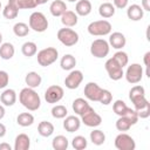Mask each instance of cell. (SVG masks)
I'll return each mask as SVG.
<instances>
[{"mask_svg":"<svg viewBox=\"0 0 150 150\" xmlns=\"http://www.w3.org/2000/svg\"><path fill=\"white\" fill-rule=\"evenodd\" d=\"M141 7L143 8V11L149 12V11H150V0H142Z\"/></svg>","mask_w":150,"mask_h":150,"instance_id":"7dc6e473","label":"cell"},{"mask_svg":"<svg viewBox=\"0 0 150 150\" xmlns=\"http://www.w3.org/2000/svg\"><path fill=\"white\" fill-rule=\"evenodd\" d=\"M129 98L137 111L138 118H148L150 116V103L145 97L144 87L139 84L134 86L129 91Z\"/></svg>","mask_w":150,"mask_h":150,"instance_id":"6da1fadb","label":"cell"},{"mask_svg":"<svg viewBox=\"0 0 150 150\" xmlns=\"http://www.w3.org/2000/svg\"><path fill=\"white\" fill-rule=\"evenodd\" d=\"M56 38L57 40L64 45L66 47H71V46H75L77 42H79V34L69 28V27H64V28H60L57 30V34H56Z\"/></svg>","mask_w":150,"mask_h":150,"instance_id":"277c9868","label":"cell"},{"mask_svg":"<svg viewBox=\"0 0 150 150\" xmlns=\"http://www.w3.org/2000/svg\"><path fill=\"white\" fill-rule=\"evenodd\" d=\"M30 146V138L26 134H19L14 141V150H28Z\"/></svg>","mask_w":150,"mask_h":150,"instance_id":"ffe728a7","label":"cell"},{"mask_svg":"<svg viewBox=\"0 0 150 150\" xmlns=\"http://www.w3.org/2000/svg\"><path fill=\"white\" fill-rule=\"evenodd\" d=\"M81 122L89 128H96L102 123V117L91 107H89L81 115Z\"/></svg>","mask_w":150,"mask_h":150,"instance_id":"9c48e42d","label":"cell"},{"mask_svg":"<svg viewBox=\"0 0 150 150\" xmlns=\"http://www.w3.org/2000/svg\"><path fill=\"white\" fill-rule=\"evenodd\" d=\"M29 29H30L29 26H28L27 23H25V22H16V23L13 26V32H14V34H15L16 36H19V38H23V36L28 35Z\"/></svg>","mask_w":150,"mask_h":150,"instance_id":"d6a6232c","label":"cell"},{"mask_svg":"<svg viewBox=\"0 0 150 150\" xmlns=\"http://www.w3.org/2000/svg\"><path fill=\"white\" fill-rule=\"evenodd\" d=\"M90 141L95 145H102L105 142V135L102 130L100 129H94L90 132Z\"/></svg>","mask_w":150,"mask_h":150,"instance_id":"1f68e13d","label":"cell"},{"mask_svg":"<svg viewBox=\"0 0 150 150\" xmlns=\"http://www.w3.org/2000/svg\"><path fill=\"white\" fill-rule=\"evenodd\" d=\"M110 46L104 39H96L90 45V53L94 57L103 59L109 54Z\"/></svg>","mask_w":150,"mask_h":150,"instance_id":"52a82bcc","label":"cell"},{"mask_svg":"<svg viewBox=\"0 0 150 150\" xmlns=\"http://www.w3.org/2000/svg\"><path fill=\"white\" fill-rule=\"evenodd\" d=\"M48 0H38V2H39V5H43V4H46Z\"/></svg>","mask_w":150,"mask_h":150,"instance_id":"816d5d0a","label":"cell"},{"mask_svg":"<svg viewBox=\"0 0 150 150\" xmlns=\"http://www.w3.org/2000/svg\"><path fill=\"white\" fill-rule=\"evenodd\" d=\"M88 33L93 36H104L111 33L112 26L108 20H96L88 25Z\"/></svg>","mask_w":150,"mask_h":150,"instance_id":"3957f363","label":"cell"},{"mask_svg":"<svg viewBox=\"0 0 150 150\" xmlns=\"http://www.w3.org/2000/svg\"><path fill=\"white\" fill-rule=\"evenodd\" d=\"M77 21H79V18H77V14L73 11H66L62 15H61V22L64 27H74L77 25Z\"/></svg>","mask_w":150,"mask_h":150,"instance_id":"ac0fdd59","label":"cell"},{"mask_svg":"<svg viewBox=\"0 0 150 150\" xmlns=\"http://www.w3.org/2000/svg\"><path fill=\"white\" fill-rule=\"evenodd\" d=\"M23 1V8H28V9H33L36 6H39L38 0H22Z\"/></svg>","mask_w":150,"mask_h":150,"instance_id":"7bdbcfd3","label":"cell"},{"mask_svg":"<svg viewBox=\"0 0 150 150\" xmlns=\"http://www.w3.org/2000/svg\"><path fill=\"white\" fill-rule=\"evenodd\" d=\"M112 59L123 68V67H125L127 64H128V62H129V57H128V54L125 53V52H123V50H118V52H116L114 55H112Z\"/></svg>","mask_w":150,"mask_h":150,"instance_id":"8d00e7d4","label":"cell"},{"mask_svg":"<svg viewBox=\"0 0 150 150\" xmlns=\"http://www.w3.org/2000/svg\"><path fill=\"white\" fill-rule=\"evenodd\" d=\"M104 68L109 75V77L112 80V81H118L121 80L123 76H124V71H123V68L112 59H108L105 61V64H104Z\"/></svg>","mask_w":150,"mask_h":150,"instance_id":"30bf717a","label":"cell"},{"mask_svg":"<svg viewBox=\"0 0 150 150\" xmlns=\"http://www.w3.org/2000/svg\"><path fill=\"white\" fill-rule=\"evenodd\" d=\"M64 95V91L62 89V87L60 86H56V84H53L50 87L47 88L46 93H45V100L47 101V103H57L62 100Z\"/></svg>","mask_w":150,"mask_h":150,"instance_id":"7c38bea8","label":"cell"},{"mask_svg":"<svg viewBox=\"0 0 150 150\" xmlns=\"http://www.w3.org/2000/svg\"><path fill=\"white\" fill-rule=\"evenodd\" d=\"M8 4L14 6L18 9H23V1L22 0H8Z\"/></svg>","mask_w":150,"mask_h":150,"instance_id":"bcb514c9","label":"cell"},{"mask_svg":"<svg viewBox=\"0 0 150 150\" xmlns=\"http://www.w3.org/2000/svg\"><path fill=\"white\" fill-rule=\"evenodd\" d=\"M108 43H109V46H111L115 49H122L127 43V39H125L124 34H122L121 32H114L110 34Z\"/></svg>","mask_w":150,"mask_h":150,"instance_id":"9a60e30c","label":"cell"},{"mask_svg":"<svg viewBox=\"0 0 150 150\" xmlns=\"http://www.w3.org/2000/svg\"><path fill=\"white\" fill-rule=\"evenodd\" d=\"M1 43H2V34L0 33V45H1Z\"/></svg>","mask_w":150,"mask_h":150,"instance_id":"f5cc1de1","label":"cell"},{"mask_svg":"<svg viewBox=\"0 0 150 150\" xmlns=\"http://www.w3.org/2000/svg\"><path fill=\"white\" fill-rule=\"evenodd\" d=\"M69 2H75V1H77V0H68Z\"/></svg>","mask_w":150,"mask_h":150,"instance_id":"db71d44e","label":"cell"},{"mask_svg":"<svg viewBox=\"0 0 150 150\" xmlns=\"http://www.w3.org/2000/svg\"><path fill=\"white\" fill-rule=\"evenodd\" d=\"M38 132L42 137H49L54 132V125L53 123L48 121H41L38 125Z\"/></svg>","mask_w":150,"mask_h":150,"instance_id":"484cf974","label":"cell"},{"mask_svg":"<svg viewBox=\"0 0 150 150\" xmlns=\"http://www.w3.org/2000/svg\"><path fill=\"white\" fill-rule=\"evenodd\" d=\"M25 82H26L27 87L35 89V88H38V87L41 84L42 77H41V75H39L36 71H29V73L26 74Z\"/></svg>","mask_w":150,"mask_h":150,"instance_id":"603a6c76","label":"cell"},{"mask_svg":"<svg viewBox=\"0 0 150 150\" xmlns=\"http://www.w3.org/2000/svg\"><path fill=\"white\" fill-rule=\"evenodd\" d=\"M0 150H12V146L8 143H0Z\"/></svg>","mask_w":150,"mask_h":150,"instance_id":"c3c4849f","label":"cell"},{"mask_svg":"<svg viewBox=\"0 0 150 150\" xmlns=\"http://www.w3.org/2000/svg\"><path fill=\"white\" fill-rule=\"evenodd\" d=\"M19 101L29 111H35L41 105V98L39 94L33 88H29V87L21 89L19 94Z\"/></svg>","mask_w":150,"mask_h":150,"instance_id":"7a4b0ae2","label":"cell"},{"mask_svg":"<svg viewBox=\"0 0 150 150\" xmlns=\"http://www.w3.org/2000/svg\"><path fill=\"white\" fill-rule=\"evenodd\" d=\"M0 101L6 107H12L16 102V93L14 89H5L0 95Z\"/></svg>","mask_w":150,"mask_h":150,"instance_id":"d6986e66","label":"cell"},{"mask_svg":"<svg viewBox=\"0 0 150 150\" xmlns=\"http://www.w3.org/2000/svg\"><path fill=\"white\" fill-rule=\"evenodd\" d=\"M115 125H116V129H117L118 131H122V132L128 131V130L131 128V123H130L129 120H128L127 117H124V116H120L118 120L116 121Z\"/></svg>","mask_w":150,"mask_h":150,"instance_id":"f35d334b","label":"cell"},{"mask_svg":"<svg viewBox=\"0 0 150 150\" xmlns=\"http://www.w3.org/2000/svg\"><path fill=\"white\" fill-rule=\"evenodd\" d=\"M36 57H38V63L40 66L47 67V66H50L52 63H54L57 60L59 52L54 47H47V48L41 49L38 53V56Z\"/></svg>","mask_w":150,"mask_h":150,"instance_id":"5b68a950","label":"cell"},{"mask_svg":"<svg viewBox=\"0 0 150 150\" xmlns=\"http://www.w3.org/2000/svg\"><path fill=\"white\" fill-rule=\"evenodd\" d=\"M16 123L21 127H29L34 123V116L30 112H21L16 117Z\"/></svg>","mask_w":150,"mask_h":150,"instance_id":"4dcf8cb0","label":"cell"},{"mask_svg":"<svg viewBox=\"0 0 150 150\" xmlns=\"http://www.w3.org/2000/svg\"><path fill=\"white\" fill-rule=\"evenodd\" d=\"M128 105L125 104V102L124 101H122V100H116L115 102H114V104H112V110H114V112L117 115V116H123L125 112H127V110H128Z\"/></svg>","mask_w":150,"mask_h":150,"instance_id":"e575fe53","label":"cell"},{"mask_svg":"<svg viewBox=\"0 0 150 150\" xmlns=\"http://www.w3.org/2000/svg\"><path fill=\"white\" fill-rule=\"evenodd\" d=\"M83 81V74L81 70L71 69L70 73L64 79V84L68 89H76Z\"/></svg>","mask_w":150,"mask_h":150,"instance_id":"4fadbf2b","label":"cell"},{"mask_svg":"<svg viewBox=\"0 0 150 150\" xmlns=\"http://www.w3.org/2000/svg\"><path fill=\"white\" fill-rule=\"evenodd\" d=\"M49 11L53 16H61L67 11V5L62 0H54L49 6Z\"/></svg>","mask_w":150,"mask_h":150,"instance_id":"7402d4cb","label":"cell"},{"mask_svg":"<svg viewBox=\"0 0 150 150\" xmlns=\"http://www.w3.org/2000/svg\"><path fill=\"white\" fill-rule=\"evenodd\" d=\"M127 15H128V18L131 21H139L143 18V15H144V11H143V8L139 5L132 4V5H130L128 7Z\"/></svg>","mask_w":150,"mask_h":150,"instance_id":"e0dca14e","label":"cell"},{"mask_svg":"<svg viewBox=\"0 0 150 150\" xmlns=\"http://www.w3.org/2000/svg\"><path fill=\"white\" fill-rule=\"evenodd\" d=\"M60 66L63 70H71L76 66V59L71 54H64L60 61Z\"/></svg>","mask_w":150,"mask_h":150,"instance_id":"83f0119b","label":"cell"},{"mask_svg":"<svg viewBox=\"0 0 150 150\" xmlns=\"http://www.w3.org/2000/svg\"><path fill=\"white\" fill-rule=\"evenodd\" d=\"M88 145V142L86 139V137L79 135V136H75L73 139H71V146L75 149V150H83L86 149Z\"/></svg>","mask_w":150,"mask_h":150,"instance_id":"d590c367","label":"cell"},{"mask_svg":"<svg viewBox=\"0 0 150 150\" xmlns=\"http://www.w3.org/2000/svg\"><path fill=\"white\" fill-rule=\"evenodd\" d=\"M124 76L129 83L136 84L141 82L143 77V67L139 63H131L130 66H128Z\"/></svg>","mask_w":150,"mask_h":150,"instance_id":"ba28073f","label":"cell"},{"mask_svg":"<svg viewBox=\"0 0 150 150\" xmlns=\"http://www.w3.org/2000/svg\"><path fill=\"white\" fill-rule=\"evenodd\" d=\"M83 93H84V96L88 100L94 101V102H98L100 96L102 94V88L95 82H88L84 87Z\"/></svg>","mask_w":150,"mask_h":150,"instance_id":"5bb4252c","label":"cell"},{"mask_svg":"<svg viewBox=\"0 0 150 150\" xmlns=\"http://www.w3.org/2000/svg\"><path fill=\"white\" fill-rule=\"evenodd\" d=\"M81 127V120L77 116L70 115V116H66L64 121H63V128L66 129V131L68 132H74L77 131Z\"/></svg>","mask_w":150,"mask_h":150,"instance_id":"2e32d148","label":"cell"},{"mask_svg":"<svg viewBox=\"0 0 150 150\" xmlns=\"http://www.w3.org/2000/svg\"><path fill=\"white\" fill-rule=\"evenodd\" d=\"M15 48L11 42H4L0 45V57L2 60H11L14 56Z\"/></svg>","mask_w":150,"mask_h":150,"instance_id":"cb8c5ba5","label":"cell"},{"mask_svg":"<svg viewBox=\"0 0 150 150\" xmlns=\"http://www.w3.org/2000/svg\"><path fill=\"white\" fill-rule=\"evenodd\" d=\"M149 59H150V52H146L144 54V57H143V62H144V66L146 67V76L150 77V73H149V66H150V62H149Z\"/></svg>","mask_w":150,"mask_h":150,"instance_id":"f6af8a7d","label":"cell"},{"mask_svg":"<svg viewBox=\"0 0 150 150\" xmlns=\"http://www.w3.org/2000/svg\"><path fill=\"white\" fill-rule=\"evenodd\" d=\"M112 2H114V6H115V8H120V9H123V8H125V7L128 6V2H129V0H112Z\"/></svg>","mask_w":150,"mask_h":150,"instance_id":"ee69618b","label":"cell"},{"mask_svg":"<svg viewBox=\"0 0 150 150\" xmlns=\"http://www.w3.org/2000/svg\"><path fill=\"white\" fill-rule=\"evenodd\" d=\"M9 82V75L5 70H0V89H4L7 87Z\"/></svg>","mask_w":150,"mask_h":150,"instance_id":"b9f144b4","label":"cell"},{"mask_svg":"<svg viewBox=\"0 0 150 150\" xmlns=\"http://www.w3.org/2000/svg\"><path fill=\"white\" fill-rule=\"evenodd\" d=\"M91 12V2L89 0H79L75 6V13L80 16H87Z\"/></svg>","mask_w":150,"mask_h":150,"instance_id":"44dd1931","label":"cell"},{"mask_svg":"<svg viewBox=\"0 0 150 150\" xmlns=\"http://www.w3.org/2000/svg\"><path fill=\"white\" fill-rule=\"evenodd\" d=\"M5 135H6V127L2 123H0V138L4 137Z\"/></svg>","mask_w":150,"mask_h":150,"instance_id":"681fc988","label":"cell"},{"mask_svg":"<svg viewBox=\"0 0 150 150\" xmlns=\"http://www.w3.org/2000/svg\"><path fill=\"white\" fill-rule=\"evenodd\" d=\"M19 14V9L15 8L14 6H12L11 4L7 2V5L4 7L2 9V15L5 19H8V20H12V19H15Z\"/></svg>","mask_w":150,"mask_h":150,"instance_id":"836d02e7","label":"cell"},{"mask_svg":"<svg viewBox=\"0 0 150 150\" xmlns=\"http://www.w3.org/2000/svg\"><path fill=\"white\" fill-rule=\"evenodd\" d=\"M68 145H69L68 139L63 135H59V136L54 137L52 141V146L54 150H67Z\"/></svg>","mask_w":150,"mask_h":150,"instance_id":"f1b7e54d","label":"cell"},{"mask_svg":"<svg viewBox=\"0 0 150 150\" xmlns=\"http://www.w3.org/2000/svg\"><path fill=\"white\" fill-rule=\"evenodd\" d=\"M67 114H68L67 108L62 104H56L52 108V116L54 118H64Z\"/></svg>","mask_w":150,"mask_h":150,"instance_id":"74e56055","label":"cell"},{"mask_svg":"<svg viewBox=\"0 0 150 150\" xmlns=\"http://www.w3.org/2000/svg\"><path fill=\"white\" fill-rule=\"evenodd\" d=\"M115 6L112 5V4H110V2H103V4H101L100 5V7H98V14L103 18V19H109V18H111V16H114V14H115Z\"/></svg>","mask_w":150,"mask_h":150,"instance_id":"d4e9b609","label":"cell"},{"mask_svg":"<svg viewBox=\"0 0 150 150\" xmlns=\"http://www.w3.org/2000/svg\"><path fill=\"white\" fill-rule=\"evenodd\" d=\"M115 146L118 150H135L136 143L130 135L121 132L115 138Z\"/></svg>","mask_w":150,"mask_h":150,"instance_id":"8fae6325","label":"cell"},{"mask_svg":"<svg viewBox=\"0 0 150 150\" xmlns=\"http://www.w3.org/2000/svg\"><path fill=\"white\" fill-rule=\"evenodd\" d=\"M38 52V46L35 42H32V41H27L25 42L22 46H21V53L27 56V57H30V56H34Z\"/></svg>","mask_w":150,"mask_h":150,"instance_id":"f546056e","label":"cell"},{"mask_svg":"<svg viewBox=\"0 0 150 150\" xmlns=\"http://www.w3.org/2000/svg\"><path fill=\"white\" fill-rule=\"evenodd\" d=\"M29 28L34 32L42 33L48 28V20L41 12H33L29 16Z\"/></svg>","mask_w":150,"mask_h":150,"instance_id":"8992f818","label":"cell"},{"mask_svg":"<svg viewBox=\"0 0 150 150\" xmlns=\"http://www.w3.org/2000/svg\"><path fill=\"white\" fill-rule=\"evenodd\" d=\"M123 116H124V117H127V118L129 120V122L131 123V125L136 124V123H137V121H138V115H137V111H136L135 109H131V108H128L127 112H125Z\"/></svg>","mask_w":150,"mask_h":150,"instance_id":"60d3db41","label":"cell"},{"mask_svg":"<svg viewBox=\"0 0 150 150\" xmlns=\"http://www.w3.org/2000/svg\"><path fill=\"white\" fill-rule=\"evenodd\" d=\"M5 108H4V105H1L0 104V120H2L4 118V116H5Z\"/></svg>","mask_w":150,"mask_h":150,"instance_id":"f907efd6","label":"cell"},{"mask_svg":"<svg viewBox=\"0 0 150 150\" xmlns=\"http://www.w3.org/2000/svg\"><path fill=\"white\" fill-rule=\"evenodd\" d=\"M111 101H112V94L108 89H102V94L100 96L98 102L102 103L103 105H108L111 103Z\"/></svg>","mask_w":150,"mask_h":150,"instance_id":"ab89813d","label":"cell"},{"mask_svg":"<svg viewBox=\"0 0 150 150\" xmlns=\"http://www.w3.org/2000/svg\"><path fill=\"white\" fill-rule=\"evenodd\" d=\"M89 107H90L89 103H88L84 98H82V97L75 98V100L73 101V110H74V112H75L76 115H79V116H81Z\"/></svg>","mask_w":150,"mask_h":150,"instance_id":"4316f807","label":"cell"},{"mask_svg":"<svg viewBox=\"0 0 150 150\" xmlns=\"http://www.w3.org/2000/svg\"><path fill=\"white\" fill-rule=\"evenodd\" d=\"M0 9H1V1H0Z\"/></svg>","mask_w":150,"mask_h":150,"instance_id":"11a10c76","label":"cell"}]
</instances>
